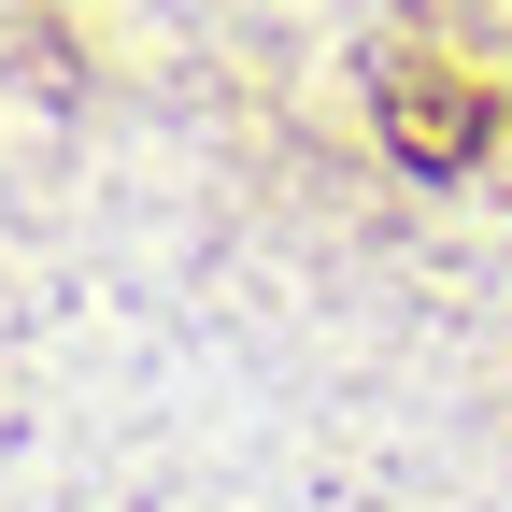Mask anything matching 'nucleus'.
Returning <instances> with one entry per match:
<instances>
[{
	"label": "nucleus",
	"instance_id": "nucleus-1",
	"mask_svg": "<svg viewBox=\"0 0 512 512\" xmlns=\"http://www.w3.org/2000/svg\"><path fill=\"white\" fill-rule=\"evenodd\" d=\"M384 143H399L413 171H456V157L484 143V100H470L456 72H413V57H399V72H384Z\"/></svg>",
	"mask_w": 512,
	"mask_h": 512
}]
</instances>
